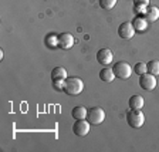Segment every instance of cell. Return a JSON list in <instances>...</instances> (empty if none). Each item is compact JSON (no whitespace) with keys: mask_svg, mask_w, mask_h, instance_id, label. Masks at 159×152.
<instances>
[{"mask_svg":"<svg viewBox=\"0 0 159 152\" xmlns=\"http://www.w3.org/2000/svg\"><path fill=\"white\" fill-rule=\"evenodd\" d=\"M84 90V83L83 80L78 77H67L64 80V91L68 95H78L83 93Z\"/></svg>","mask_w":159,"mask_h":152,"instance_id":"1","label":"cell"},{"mask_svg":"<svg viewBox=\"0 0 159 152\" xmlns=\"http://www.w3.org/2000/svg\"><path fill=\"white\" fill-rule=\"evenodd\" d=\"M87 121H88L91 125H99V124L104 122L105 119V111H104L101 107H93L87 111Z\"/></svg>","mask_w":159,"mask_h":152,"instance_id":"2","label":"cell"},{"mask_svg":"<svg viewBox=\"0 0 159 152\" xmlns=\"http://www.w3.org/2000/svg\"><path fill=\"white\" fill-rule=\"evenodd\" d=\"M126 122L132 128H141L145 122V115L141 113V109H131L126 113Z\"/></svg>","mask_w":159,"mask_h":152,"instance_id":"3","label":"cell"},{"mask_svg":"<svg viewBox=\"0 0 159 152\" xmlns=\"http://www.w3.org/2000/svg\"><path fill=\"white\" fill-rule=\"evenodd\" d=\"M114 74H115V78L118 80H126L131 77L132 74V68L126 61H116L112 67Z\"/></svg>","mask_w":159,"mask_h":152,"instance_id":"4","label":"cell"},{"mask_svg":"<svg viewBox=\"0 0 159 152\" xmlns=\"http://www.w3.org/2000/svg\"><path fill=\"white\" fill-rule=\"evenodd\" d=\"M139 85L145 91H153L156 87V78L155 76L149 73H145L142 76H139Z\"/></svg>","mask_w":159,"mask_h":152,"instance_id":"5","label":"cell"},{"mask_svg":"<svg viewBox=\"0 0 159 152\" xmlns=\"http://www.w3.org/2000/svg\"><path fill=\"white\" fill-rule=\"evenodd\" d=\"M89 127H91V124H89L85 118L75 119V122H74V125H73V132L77 136H85L89 132Z\"/></svg>","mask_w":159,"mask_h":152,"instance_id":"6","label":"cell"},{"mask_svg":"<svg viewBox=\"0 0 159 152\" xmlns=\"http://www.w3.org/2000/svg\"><path fill=\"white\" fill-rule=\"evenodd\" d=\"M134 34H135V29H134L132 23L125 21V23H121L118 27V36L124 40H129L132 39Z\"/></svg>","mask_w":159,"mask_h":152,"instance_id":"7","label":"cell"},{"mask_svg":"<svg viewBox=\"0 0 159 152\" xmlns=\"http://www.w3.org/2000/svg\"><path fill=\"white\" fill-rule=\"evenodd\" d=\"M114 56L112 51L109 48H99L98 53H97V61H98L101 66H108V64L112 63Z\"/></svg>","mask_w":159,"mask_h":152,"instance_id":"8","label":"cell"},{"mask_svg":"<svg viewBox=\"0 0 159 152\" xmlns=\"http://www.w3.org/2000/svg\"><path fill=\"white\" fill-rule=\"evenodd\" d=\"M75 43V39L71 33H61L58 34V47L63 50H70Z\"/></svg>","mask_w":159,"mask_h":152,"instance_id":"9","label":"cell"},{"mask_svg":"<svg viewBox=\"0 0 159 152\" xmlns=\"http://www.w3.org/2000/svg\"><path fill=\"white\" fill-rule=\"evenodd\" d=\"M132 26H134V29H135V31H143V30H146V27H148V20L145 19V16L138 14V16L132 20Z\"/></svg>","mask_w":159,"mask_h":152,"instance_id":"10","label":"cell"},{"mask_svg":"<svg viewBox=\"0 0 159 152\" xmlns=\"http://www.w3.org/2000/svg\"><path fill=\"white\" fill-rule=\"evenodd\" d=\"M145 16V19L148 20V23H153V21H156V20L159 19V9L155 6H149L148 9H146V13L143 14Z\"/></svg>","mask_w":159,"mask_h":152,"instance_id":"11","label":"cell"},{"mask_svg":"<svg viewBox=\"0 0 159 152\" xmlns=\"http://www.w3.org/2000/svg\"><path fill=\"white\" fill-rule=\"evenodd\" d=\"M67 77H68L67 76V71L63 67H54V68L51 70V80H53V81H57V80L64 81Z\"/></svg>","mask_w":159,"mask_h":152,"instance_id":"12","label":"cell"},{"mask_svg":"<svg viewBox=\"0 0 159 152\" xmlns=\"http://www.w3.org/2000/svg\"><path fill=\"white\" fill-rule=\"evenodd\" d=\"M128 104H129V108H131V109H141L145 103H143L142 97L138 95V94H135V95H132L131 98H129Z\"/></svg>","mask_w":159,"mask_h":152,"instance_id":"13","label":"cell"},{"mask_svg":"<svg viewBox=\"0 0 159 152\" xmlns=\"http://www.w3.org/2000/svg\"><path fill=\"white\" fill-rule=\"evenodd\" d=\"M99 78L102 80L104 83H112L115 80V74H114L112 68H102L99 71Z\"/></svg>","mask_w":159,"mask_h":152,"instance_id":"14","label":"cell"},{"mask_svg":"<svg viewBox=\"0 0 159 152\" xmlns=\"http://www.w3.org/2000/svg\"><path fill=\"white\" fill-rule=\"evenodd\" d=\"M87 111L88 109H85V107L77 105L71 109V115H73L74 119H84V118H87Z\"/></svg>","mask_w":159,"mask_h":152,"instance_id":"15","label":"cell"},{"mask_svg":"<svg viewBox=\"0 0 159 152\" xmlns=\"http://www.w3.org/2000/svg\"><path fill=\"white\" fill-rule=\"evenodd\" d=\"M44 43H46V46H48L50 48H56V47H58V36H57V34H48V36L44 39Z\"/></svg>","mask_w":159,"mask_h":152,"instance_id":"16","label":"cell"},{"mask_svg":"<svg viewBox=\"0 0 159 152\" xmlns=\"http://www.w3.org/2000/svg\"><path fill=\"white\" fill-rule=\"evenodd\" d=\"M146 67H148L149 74H152V76H158L159 74V61L158 60H151V61L146 64Z\"/></svg>","mask_w":159,"mask_h":152,"instance_id":"17","label":"cell"},{"mask_svg":"<svg viewBox=\"0 0 159 152\" xmlns=\"http://www.w3.org/2000/svg\"><path fill=\"white\" fill-rule=\"evenodd\" d=\"M118 0H99V6L102 7L104 10H111L115 7Z\"/></svg>","mask_w":159,"mask_h":152,"instance_id":"18","label":"cell"},{"mask_svg":"<svg viewBox=\"0 0 159 152\" xmlns=\"http://www.w3.org/2000/svg\"><path fill=\"white\" fill-rule=\"evenodd\" d=\"M134 70H135V73L138 74V76H142V74L148 73V67H146L145 63H142V61H139V63L135 64V67H134Z\"/></svg>","mask_w":159,"mask_h":152,"instance_id":"19","label":"cell"},{"mask_svg":"<svg viewBox=\"0 0 159 152\" xmlns=\"http://www.w3.org/2000/svg\"><path fill=\"white\" fill-rule=\"evenodd\" d=\"M53 87L57 91H64V81L61 80H57V81H53Z\"/></svg>","mask_w":159,"mask_h":152,"instance_id":"20","label":"cell"},{"mask_svg":"<svg viewBox=\"0 0 159 152\" xmlns=\"http://www.w3.org/2000/svg\"><path fill=\"white\" fill-rule=\"evenodd\" d=\"M135 12L138 14H145L146 13V9H148V6H142V4H135Z\"/></svg>","mask_w":159,"mask_h":152,"instance_id":"21","label":"cell"},{"mask_svg":"<svg viewBox=\"0 0 159 152\" xmlns=\"http://www.w3.org/2000/svg\"><path fill=\"white\" fill-rule=\"evenodd\" d=\"M135 4H142V6H148L149 4V0H134Z\"/></svg>","mask_w":159,"mask_h":152,"instance_id":"22","label":"cell"}]
</instances>
